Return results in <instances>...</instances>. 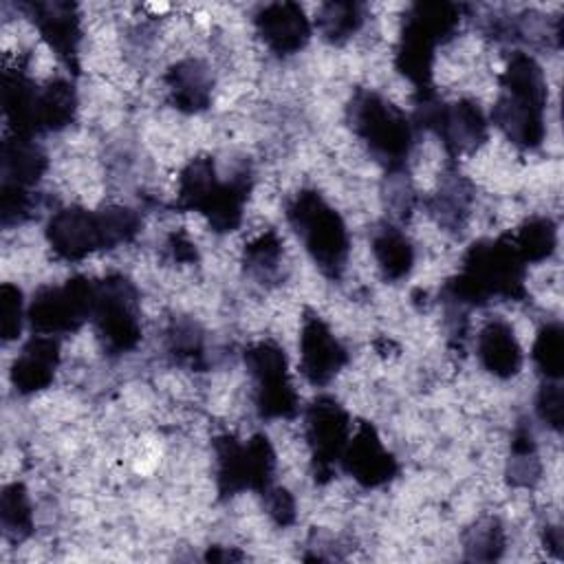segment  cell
I'll return each instance as SVG.
<instances>
[{
	"label": "cell",
	"instance_id": "1",
	"mask_svg": "<svg viewBox=\"0 0 564 564\" xmlns=\"http://www.w3.org/2000/svg\"><path fill=\"white\" fill-rule=\"evenodd\" d=\"M139 231V216L128 207L88 212L68 207L48 220L46 238L53 251L66 260H79L93 251L128 242Z\"/></svg>",
	"mask_w": 564,
	"mask_h": 564
},
{
	"label": "cell",
	"instance_id": "2",
	"mask_svg": "<svg viewBox=\"0 0 564 564\" xmlns=\"http://www.w3.org/2000/svg\"><path fill=\"white\" fill-rule=\"evenodd\" d=\"M524 260L511 240L478 242L465 256L463 271L449 284L463 304H485L491 297H520L524 293Z\"/></svg>",
	"mask_w": 564,
	"mask_h": 564
},
{
	"label": "cell",
	"instance_id": "3",
	"mask_svg": "<svg viewBox=\"0 0 564 564\" xmlns=\"http://www.w3.org/2000/svg\"><path fill=\"white\" fill-rule=\"evenodd\" d=\"M286 214L319 269L330 278L339 275L348 256V234L339 214L315 192H300Z\"/></svg>",
	"mask_w": 564,
	"mask_h": 564
},
{
	"label": "cell",
	"instance_id": "4",
	"mask_svg": "<svg viewBox=\"0 0 564 564\" xmlns=\"http://www.w3.org/2000/svg\"><path fill=\"white\" fill-rule=\"evenodd\" d=\"M458 20V9L447 2L416 4L412 15L405 20L397 66L421 90L427 88L432 77L436 44L454 31Z\"/></svg>",
	"mask_w": 564,
	"mask_h": 564
},
{
	"label": "cell",
	"instance_id": "5",
	"mask_svg": "<svg viewBox=\"0 0 564 564\" xmlns=\"http://www.w3.org/2000/svg\"><path fill=\"white\" fill-rule=\"evenodd\" d=\"M355 132L388 167H399L412 145V126L405 115L375 93H359L350 104Z\"/></svg>",
	"mask_w": 564,
	"mask_h": 564
},
{
	"label": "cell",
	"instance_id": "6",
	"mask_svg": "<svg viewBox=\"0 0 564 564\" xmlns=\"http://www.w3.org/2000/svg\"><path fill=\"white\" fill-rule=\"evenodd\" d=\"M218 489L223 496L242 489L267 491L273 478L275 456L267 436L256 434L245 445L231 436L216 438Z\"/></svg>",
	"mask_w": 564,
	"mask_h": 564
},
{
	"label": "cell",
	"instance_id": "7",
	"mask_svg": "<svg viewBox=\"0 0 564 564\" xmlns=\"http://www.w3.org/2000/svg\"><path fill=\"white\" fill-rule=\"evenodd\" d=\"M90 319L108 350L126 352L134 348L141 337L134 286L123 275H110L97 282Z\"/></svg>",
	"mask_w": 564,
	"mask_h": 564
},
{
	"label": "cell",
	"instance_id": "8",
	"mask_svg": "<svg viewBox=\"0 0 564 564\" xmlns=\"http://www.w3.org/2000/svg\"><path fill=\"white\" fill-rule=\"evenodd\" d=\"M97 284L88 278H73L64 286H46L33 295L29 306V322L40 335L68 333L79 328L95 304Z\"/></svg>",
	"mask_w": 564,
	"mask_h": 564
},
{
	"label": "cell",
	"instance_id": "9",
	"mask_svg": "<svg viewBox=\"0 0 564 564\" xmlns=\"http://www.w3.org/2000/svg\"><path fill=\"white\" fill-rule=\"evenodd\" d=\"M245 364L256 381L260 416L291 419L297 412V394L286 375L284 350L271 341H260L245 352Z\"/></svg>",
	"mask_w": 564,
	"mask_h": 564
},
{
	"label": "cell",
	"instance_id": "10",
	"mask_svg": "<svg viewBox=\"0 0 564 564\" xmlns=\"http://www.w3.org/2000/svg\"><path fill=\"white\" fill-rule=\"evenodd\" d=\"M306 438L313 454L315 478L324 482L339 463L350 438V419L330 397H317L306 410Z\"/></svg>",
	"mask_w": 564,
	"mask_h": 564
},
{
	"label": "cell",
	"instance_id": "11",
	"mask_svg": "<svg viewBox=\"0 0 564 564\" xmlns=\"http://www.w3.org/2000/svg\"><path fill=\"white\" fill-rule=\"evenodd\" d=\"M546 88L502 86V97L494 106V123L518 145L535 148L544 139Z\"/></svg>",
	"mask_w": 564,
	"mask_h": 564
},
{
	"label": "cell",
	"instance_id": "12",
	"mask_svg": "<svg viewBox=\"0 0 564 564\" xmlns=\"http://www.w3.org/2000/svg\"><path fill=\"white\" fill-rule=\"evenodd\" d=\"M419 121L443 139L445 148L452 154L471 152L485 141L487 123L482 112L471 101H456V104H438L430 97H423L419 104Z\"/></svg>",
	"mask_w": 564,
	"mask_h": 564
},
{
	"label": "cell",
	"instance_id": "13",
	"mask_svg": "<svg viewBox=\"0 0 564 564\" xmlns=\"http://www.w3.org/2000/svg\"><path fill=\"white\" fill-rule=\"evenodd\" d=\"M339 463L364 487H379L397 474V460L381 445L370 423H361L350 434Z\"/></svg>",
	"mask_w": 564,
	"mask_h": 564
},
{
	"label": "cell",
	"instance_id": "14",
	"mask_svg": "<svg viewBox=\"0 0 564 564\" xmlns=\"http://www.w3.org/2000/svg\"><path fill=\"white\" fill-rule=\"evenodd\" d=\"M302 372L313 386L328 383L346 364V350L330 328L315 315L304 317L300 335Z\"/></svg>",
	"mask_w": 564,
	"mask_h": 564
},
{
	"label": "cell",
	"instance_id": "15",
	"mask_svg": "<svg viewBox=\"0 0 564 564\" xmlns=\"http://www.w3.org/2000/svg\"><path fill=\"white\" fill-rule=\"evenodd\" d=\"M256 24L264 42L275 53L284 55L300 51L311 35V26L308 20L304 18V11L291 2H275L264 7L258 13Z\"/></svg>",
	"mask_w": 564,
	"mask_h": 564
},
{
	"label": "cell",
	"instance_id": "16",
	"mask_svg": "<svg viewBox=\"0 0 564 564\" xmlns=\"http://www.w3.org/2000/svg\"><path fill=\"white\" fill-rule=\"evenodd\" d=\"M59 361V346L57 339L51 335L33 337L11 368V381L18 392H37L53 381L55 368Z\"/></svg>",
	"mask_w": 564,
	"mask_h": 564
},
{
	"label": "cell",
	"instance_id": "17",
	"mask_svg": "<svg viewBox=\"0 0 564 564\" xmlns=\"http://www.w3.org/2000/svg\"><path fill=\"white\" fill-rule=\"evenodd\" d=\"M31 9H33V22L37 24L42 37L57 53V57L70 66L75 62L77 40H79V29H77V18L73 15V7L62 2H48V4H33Z\"/></svg>",
	"mask_w": 564,
	"mask_h": 564
},
{
	"label": "cell",
	"instance_id": "18",
	"mask_svg": "<svg viewBox=\"0 0 564 564\" xmlns=\"http://www.w3.org/2000/svg\"><path fill=\"white\" fill-rule=\"evenodd\" d=\"M478 357L496 377H513L522 366V350L513 328L500 319L489 322L478 335Z\"/></svg>",
	"mask_w": 564,
	"mask_h": 564
},
{
	"label": "cell",
	"instance_id": "19",
	"mask_svg": "<svg viewBox=\"0 0 564 564\" xmlns=\"http://www.w3.org/2000/svg\"><path fill=\"white\" fill-rule=\"evenodd\" d=\"M2 99H4V115L13 126L15 134L31 137L37 132V86L24 77L20 70H7L2 84Z\"/></svg>",
	"mask_w": 564,
	"mask_h": 564
},
{
	"label": "cell",
	"instance_id": "20",
	"mask_svg": "<svg viewBox=\"0 0 564 564\" xmlns=\"http://www.w3.org/2000/svg\"><path fill=\"white\" fill-rule=\"evenodd\" d=\"M46 170L44 152L31 141V137L15 134L2 145V176L7 185L31 187Z\"/></svg>",
	"mask_w": 564,
	"mask_h": 564
},
{
	"label": "cell",
	"instance_id": "21",
	"mask_svg": "<svg viewBox=\"0 0 564 564\" xmlns=\"http://www.w3.org/2000/svg\"><path fill=\"white\" fill-rule=\"evenodd\" d=\"M167 84L174 97V104L183 110H200L207 106L209 101V90H212V79L207 68L196 62V59H187L176 64L170 73H167Z\"/></svg>",
	"mask_w": 564,
	"mask_h": 564
},
{
	"label": "cell",
	"instance_id": "22",
	"mask_svg": "<svg viewBox=\"0 0 564 564\" xmlns=\"http://www.w3.org/2000/svg\"><path fill=\"white\" fill-rule=\"evenodd\" d=\"M75 117V93L64 79H55L40 90L37 99V128L59 130Z\"/></svg>",
	"mask_w": 564,
	"mask_h": 564
},
{
	"label": "cell",
	"instance_id": "23",
	"mask_svg": "<svg viewBox=\"0 0 564 564\" xmlns=\"http://www.w3.org/2000/svg\"><path fill=\"white\" fill-rule=\"evenodd\" d=\"M372 251L383 275L390 280L403 278L412 267L414 253H412L410 240L394 227H383L375 234Z\"/></svg>",
	"mask_w": 564,
	"mask_h": 564
},
{
	"label": "cell",
	"instance_id": "24",
	"mask_svg": "<svg viewBox=\"0 0 564 564\" xmlns=\"http://www.w3.org/2000/svg\"><path fill=\"white\" fill-rule=\"evenodd\" d=\"M0 520H2L4 535L11 540H22L31 533L33 516H31L29 496L22 485L13 482L4 487L0 496Z\"/></svg>",
	"mask_w": 564,
	"mask_h": 564
},
{
	"label": "cell",
	"instance_id": "25",
	"mask_svg": "<svg viewBox=\"0 0 564 564\" xmlns=\"http://www.w3.org/2000/svg\"><path fill=\"white\" fill-rule=\"evenodd\" d=\"M511 242L524 262L544 260L555 247V227L549 218H531L520 227Z\"/></svg>",
	"mask_w": 564,
	"mask_h": 564
},
{
	"label": "cell",
	"instance_id": "26",
	"mask_svg": "<svg viewBox=\"0 0 564 564\" xmlns=\"http://www.w3.org/2000/svg\"><path fill=\"white\" fill-rule=\"evenodd\" d=\"M533 359L546 379H560L564 368V337L557 324H549L538 333L533 346Z\"/></svg>",
	"mask_w": 564,
	"mask_h": 564
},
{
	"label": "cell",
	"instance_id": "27",
	"mask_svg": "<svg viewBox=\"0 0 564 564\" xmlns=\"http://www.w3.org/2000/svg\"><path fill=\"white\" fill-rule=\"evenodd\" d=\"M359 22L361 13L359 7L352 2H330L319 13V29L333 42H341L352 35Z\"/></svg>",
	"mask_w": 564,
	"mask_h": 564
},
{
	"label": "cell",
	"instance_id": "28",
	"mask_svg": "<svg viewBox=\"0 0 564 564\" xmlns=\"http://www.w3.org/2000/svg\"><path fill=\"white\" fill-rule=\"evenodd\" d=\"M22 328V293L13 284H2L0 289V330L9 341L20 335Z\"/></svg>",
	"mask_w": 564,
	"mask_h": 564
},
{
	"label": "cell",
	"instance_id": "29",
	"mask_svg": "<svg viewBox=\"0 0 564 564\" xmlns=\"http://www.w3.org/2000/svg\"><path fill=\"white\" fill-rule=\"evenodd\" d=\"M500 549H502V531L494 520L478 524L471 531V538L467 540V551L476 560H494L498 557Z\"/></svg>",
	"mask_w": 564,
	"mask_h": 564
},
{
	"label": "cell",
	"instance_id": "30",
	"mask_svg": "<svg viewBox=\"0 0 564 564\" xmlns=\"http://www.w3.org/2000/svg\"><path fill=\"white\" fill-rule=\"evenodd\" d=\"M280 253H282L280 240L275 238V234L269 231L247 247V264H249V269H253L262 275V273H269L275 269Z\"/></svg>",
	"mask_w": 564,
	"mask_h": 564
},
{
	"label": "cell",
	"instance_id": "31",
	"mask_svg": "<svg viewBox=\"0 0 564 564\" xmlns=\"http://www.w3.org/2000/svg\"><path fill=\"white\" fill-rule=\"evenodd\" d=\"M538 412L544 423H549L553 430L562 427V388L557 383H549L542 388L538 397Z\"/></svg>",
	"mask_w": 564,
	"mask_h": 564
},
{
	"label": "cell",
	"instance_id": "32",
	"mask_svg": "<svg viewBox=\"0 0 564 564\" xmlns=\"http://www.w3.org/2000/svg\"><path fill=\"white\" fill-rule=\"evenodd\" d=\"M267 505H269V513L273 516V520L278 524H289L295 518V505L293 498L289 496L286 489H267Z\"/></svg>",
	"mask_w": 564,
	"mask_h": 564
},
{
	"label": "cell",
	"instance_id": "33",
	"mask_svg": "<svg viewBox=\"0 0 564 564\" xmlns=\"http://www.w3.org/2000/svg\"><path fill=\"white\" fill-rule=\"evenodd\" d=\"M172 350L185 357L200 355V335L194 330V326H176L172 335Z\"/></svg>",
	"mask_w": 564,
	"mask_h": 564
}]
</instances>
